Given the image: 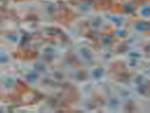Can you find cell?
<instances>
[{
  "label": "cell",
  "instance_id": "1",
  "mask_svg": "<svg viewBox=\"0 0 150 113\" xmlns=\"http://www.w3.org/2000/svg\"><path fill=\"white\" fill-rule=\"evenodd\" d=\"M95 7L97 9H106V8L110 7V0H100V1H97L95 4Z\"/></svg>",
  "mask_w": 150,
  "mask_h": 113
},
{
  "label": "cell",
  "instance_id": "2",
  "mask_svg": "<svg viewBox=\"0 0 150 113\" xmlns=\"http://www.w3.org/2000/svg\"><path fill=\"white\" fill-rule=\"evenodd\" d=\"M113 11H123V7L122 6H120V5H116V6H113Z\"/></svg>",
  "mask_w": 150,
  "mask_h": 113
}]
</instances>
